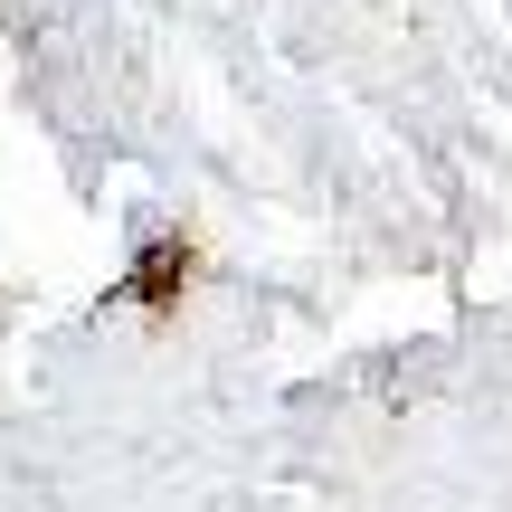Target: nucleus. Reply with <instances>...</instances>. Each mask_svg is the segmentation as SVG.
<instances>
[{"mask_svg":"<svg viewBox=\"0 0 512 512\" xmlns=\"http://www.w3.org/2000/svg\"><path fill=\"white\" fill-rule=\"evenodd\" d=\"M181 285H190V247L162 238V247L143 256V285H133V294H152V313H171V294H181Z\"/></svg>","mask_w":512,"mask_h":512,"instance_id":"nucleus-1","label":"nucleus"}]
</instances>
